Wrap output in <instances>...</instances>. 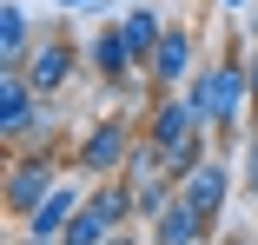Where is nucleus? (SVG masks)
<instances>
[{
	"mask_svg": "<svg viewBox=\"0 0 258 245\" xmlns=\"http://www.w3.org/2000/svg\"><path fill=\"white\" fill-rule=\"evenodd\" d=\"M205 232H212V225L199 219V206L185 199V192H179L159 219H152V245H205Z\"/></svg>",
	"mask_w": 258,
	"mask_h": 245,
	"instance_id": "nucleus-11",
	"label": "nucleus"
},
{
	"mask_svg": "<svg viewBox=\"0 0 258 245\" xmlns=\"http://www.w3.org/2000/svg\"><path fill=\"white\" fill-rule=\"evenodd\" d=\"M106 245H146V238H139V232H133V225H126V232H113V238H106Z\"/></svg>",
	"mask_w": 258,
	"mask_h": 245,
	"instance_id": "nucleus-19",
	"label": "nucleus"
},
{
	"mask_svg": "<svg viewBox=\"0 0 258 245\" xmlns=\"http://www.w3.org/2000/svg\"><path fill=\"white\" fill-rule=\"evenodd\" d=\"M139 126H146V139L159 146V153H179V146H192L199 133H212V126L192 113V100H185V93H152Z\"/></svg>",
	"mask_w": 258,
	"mask_h": 245,
	"instance_id": "nucleus-3",
	"label": "nucleus"
},
{
	"mask_svg": "<svg viewBox=\"0 0 258 245\" xmlns=\"http://www.w3.org/2000/svg\"><path fill=\"white\" fill-rule=\"evenodd\" d=\"M179 93L192 100V113L212 126L219 139H238V133H245V113H251V100H258V93H251V53L232 40V53H225V60H205Z\"/></svg>",
	"mask_w": 258,
	"mask_h": 245,
	"instance_id": "nucleus-1",
	"label": "nucleus"
},
{
	"mask_svg": "<svg viewBox=\"0 0 258 245\" xmlns=\"http://www.w3.org/2000/svg\"><path fill=\"white\" fill-rule=\"evenodd\" d=\"M119 33H126L133 60H139V73H146L152 53H159V40H166V14H159V7H126V14H119Z\"/></svg>",
	"mask_w": 258,
	"mask_h": 245,
	"instance_id": "nucleus-12",
	"label": "nucleus"
},
{
	"mask_svg": "<svg viewBox=\"0 0 258 245\" xmlns=\"http://www.w3.org/2000/svg\"><path fill=\"white\" fill-rule=\"evenodd\" d=\"M245 40H258V0L245 7Z\"/></svg>",
	"mask_w": 258,
	"mask_h": 245,
	"instance_id": "nucleus-18",
	"label": "nucleus"
},
{
	"mask_svg": "<svg viewBox=\"0 0 258 245\" xmlns=\"http://www.w3.org/2000/svg\"><path fill=\"white\" fill-rule=\"evenodd\" d=\"M33 53V14L27 0H0V67H27Z\"/></svg>",
	"mask_w": 258,
	"mask_h": 245,
	"instance_id": "nucleus-13",
	"label": "nucleus"
},
{
	"mask_svg": "<svg viewBox=\"0 0 258 245\" xmlns=\"http://www.w3.org/2000/svg\"><path fill=\"white\" fill-rule=\"evenodd\" d=\"M86 67L99 73V86H119V80L139 73V60H133V46H126V33H119V20H99V27H93V40H86Z\"/></svg>",
	"mask_w": 258,
	"mask_h": 245,
	"instance_id": "nucleus-8",
	"label": "nucleus"
},
{
	"mask_svg": "<svg viewBox=\"0 0 258 245\" xmlns=\"http://www.w3.org/2000/svg\"><path fill=\"white\" fill-rule=\"evenodd\" d=\"M133 139H139V119L106 113V119H93V126L73 139V166H80L86 179H113V172H126V159H133Z\"/></svg>",
	"mask_w": 258,
	"mask_h": 245,
	"instance_id": "nucleus-2",
	"label": "nucleus"
},
{
	"mask_svg": "<svg viewBox=\"0 0 258 245\" xmlns=\"http://www.w3.org/2000/svg\"><path fill=\"white\" fill-rule=\"evenodd\" d=\"M80 179H86V172H80ZM80 179H60V186L33 206V219H20V232H33V238H60V232L73 225V212L86 206V186H80Z\"/></svg>",
	"mask_w": 258,
	"mask_h": 245,
	"instance_id": "nucleus-10",
	"label": "nucleus"
},
{
	"mask_svg": "<svg viewBox=\"0 0 258 245\" xmlns=\"http://www.w3.org/2000/svg\"><path fill=\"white\" fill-rule=\"evenodd\" d=\"M192 73H199V33L192 27H166V40H159V53H152L146 80L159 86V93H179Z\"/></svg>",
	"mask_w": 258,
	"mask_h": 245,
	"instance_id": "nucleus-7",
	"label": "nucleus"
},
{
	"mask_svg": "<svg viewBox=\"0 0 258 245\" xmlns=\"http://www.w3.org/2000/svg\"><path fill=\"white\" fill-rule=\"evenodd\" d=\"M60 186V172H53V153H27V159H14V172H7V212L14 219H33V206L46 199V192Z\"/></svg>",
	"mask_w": 258,
	"mask_h": 245,
	"instance_id": "nucleus-6",
	"label": "nucleus"
},
{
	"mask_svg": "<svg viewBox=\"0 0 258 245\" xmlns=\"http://www.w3.org/2000/svg\"><path fill=\"white\" fill-rule=\"evenodd\" d=\"M219 245H251V232H245V225H232V232H219Z\"/></svg>",
	"mask_w": 258,
	"mask_h": 245,
	"instance_id": "nucleus-17",
	"label": "nucleus"
},
{
	"mask_svg": "<svg viewBox=\"0 0 258 245\" xmlns=\"http://www.w3.org/2000/svg\"><path fill=\"white\" fill-rule=\"evenodd\" d=\"M219 7H225V14H245V7H251V0H219Z\"/></svg>",
	"mask_w": 258,
	"mask_h": 245,
	"instance_id": "nucleus-20",
	"label": "nucleus"
},
{
	"mask_svg": "<svg viewBox=\"0 0 258 245\" xmlns=\"http://www.w3.org/2000/svg\"><path fill=\"white\" fill-rule=\"evenodd\" d=\"M20 245H60V238H33V232H20Z\"/></svg>",
	"mask_w": 258,
	"mask_h": 245,
	"instance_id": "nucleus-21",
	"label": "nucleus"
},
{
	"mask_svg": "<svg viewBox=\"0 0 258 245\" xmlns=\"http://www.w3.org/2000/svg\"><path fill=\"white\" fill-rule=\"evenodd\" d=\"M33 126H46V93L20 73V67H0V139H27Z\"/></svg>",
	"mask_w": 258,
	"mask_h": 245,
	"instance_id": "nucleus-4",
	"label": "nucleus"
},
{
	"mask_svg": "<svg viewBox=\"0 0 258 245\" xmlns=\"http://www.w3.org/2000/svg\"><path fill=\"white\" fill-rule=\"evenodd\" d=\"M60 7H80V14H106L113 0H60Z\"/></svg>",
	"mask_w": 258,
	"mask_h": 245,
	"instance_id": "nucleus-16",
	"label": "nucleus"
},
{
	"mask_svg": "<svg viewBox=\"0 0 258 245\" xmlns=\"http://www.w3.org/2000/svg\"><path fill=\"white\" fill-rule=\"evenodd\" d=\"M251 93H258V40H251Z\"/></svg>",
	"mask_w": 258,
	"mask_h": 245,
	"instance_id": "nucleus-22",
	"label": "nucleus"
},
{
	"mask_svg": "<svg viewBox=\"0 0 258 245\" xmlns=\"http://www.w3.org/2000/svg\"><path fill=\"white\" fill-rule=\"evenodd\" d=\"M106 238H113V232L93 219V206H80V212H73V225L60 232V245H106Z\"/></svg>",
	"mask_w": 258,
	"mask_h": 245,
	"instance_id": "nucleus-14",
	"label": "nucleus"
},
{
	"mask_svg": "<svg viewBox=\"0 0 258 245\" xmlns=\"http://www.w3.org/2000/svg\"><path fill=\"white\" fill-rule=\"evenodd\" d=\"M232 186H238V179H232V166H225V159H205V166H192V172L179 179V192L199 206V219H205V225H219V219H225Z\"/></svg>",
	"mask_w": 258,
	"mask_h": 245,
	"instance_id": "nucleus-9",
	"label": "nucleus"
},
{
	"mask_svg": "<svg viewBox=\"0 0 258 245\" xmlns=\"http://www.w3.org/2000/svg\"><path fill=\"white\" fill-rule=\"evenodd\" d=\"M46 100H53V93H67L73 86V73H80V46L67 40V33H46V40H33V53H27V67H20Z\"/></svg>",
	"mask_w": 258,
	"mask_h": 245,
	"instance_id": "nucleus-5",
	"label": "nucleus"
},
{
	"mask_svg": "<svg viewBox=\"0 0 258 245\" xmlns=\"http://www.w3.org/2000/svg\"><path fill=\"white\" fill-rule=\"evenodd\" d=\"M238 186L258 199V119H251V133H245V172H238Z\"/></svg>",
	"mask_w": 258,
	"mask_h": 245,
	"instance_id": "nucleus-15",
	"label": "nucleus"
}]
</instances>
